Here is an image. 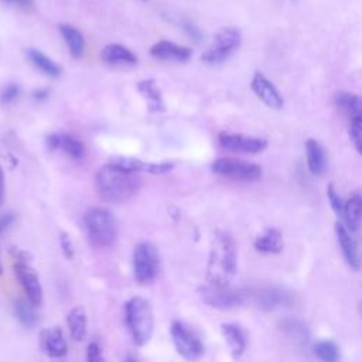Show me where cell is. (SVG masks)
<instances>
[{"label":"cell","instance_id":"1","mask_svg":"<svg viewBox=\"0 0 362 362\" xmlns=\"http://www.w3.org/2000/svg\"><path fill=\"white\" fill-rule=\"evenodd\" d=\"M238 273V250L230 233L219 230L209 246L205 280L214 286H229Z\"/></svg>","mask_w":362,"mask_h":362},{"label":"cell","instance_id":"2","mask_svg":"<svg viewBox=\"0 0 362 362\" xmlns=\"http://www.w3.org/2000/svg\"><path fill=\"white\" fill-rule=\"evenodd\" d=\"M141 187L137 173L122 170L112 164H105L95 175L98 195L109 204H123L132 199Z\"/></svg>","mask_w":362,"mask_h":362},{"label":"cell","instance_id":"3","mask_svg":"<svg viewBox=\"0 0 362 362\" xmlns=\"http://www.w3.org/2000/svg\"><path fill=\"white\" fill-rule=\"evenodd\" d=\"M124 321L136 346L146 345L154 331V317L150 303L139 296L129 298L124 304Z\"/></svg>","mask_w":362,"mask_h":362},{"label":"cell","instance_id":"4","mask_svg":"<svg viewBox=\"0 0 362 362\" xmlns=\"http://www.w3.org/2000/svg\"><path fill=\"white\" fill-rule=\"evenodd\" d=\"M83 225L89 242L96 247H107L117 239V221L113 214L102 206H93L83 215Z\"/></svg>","mask_w":362,"mask_h":362},{"label":"cell","instance_id":"5","mask_svg":"<svg viewBox=\"0 0 362 362\" xmlns=\"http://www.w3.org/2000/svg\"><path fill=\"white\" fill-rule=\"evenodd\" d=\"M160 252L151 242H139L132 255L133 276L139 284L151 283L160 273Z\"/></svg>","mask_w":362,"mask_h":362},{"label":"cell","instance_id":"6","mask_svg":"<svg viewBox=\"0 0 362 362\" xmlns=\"http://www.w3.org/2000/svg\"><path fill=\"white\" fill-rule=\"evenodd\" d=\"M242 44V33L236 27H222L214 37L209 48L201 55L205 65L223 64Z\"/></svg>","mask_w":362,"mask_h":362},{"label":"cell","instance_id":"7","mask_svg":"<svg viewBox=\"0 0 362 362\" xmlns=\"http://www.w3.org/2000/svg\"><path fill=\"white\" fill-rule=\"evenodd\" d=\"M170 334L174 348L180 356L188 361H198L204 356L205 345L189 325L175 320L171 324Z\"/></svg>","mask_w":362,"mask_h":362},{"label":"cell","instance_id":"8","mask_svg":"<svg viewBox=\"0 0 362 362\" xmlns=\"http://www.w3.org/2000/svg\"><path fill=\"white\" fill-rule=\"evenodd\" d=\"M214 174L233 180V181H256L262 177V167L252 161L221 157L211 164Z\"/></svg>","mask_w":362,"mask_h":362},{"label":"cell","instance_id":"9","mask_svg":"<svg viewBox=\"0 0 362 362\" xmlns=\"http://www.w3.org/2000/svg\"><path fill=\"white\" fill-rule=\"evenodd\" d=\"M199 297L201 300L218 310H232L242 305L246 300V296L242 290L233 288L229 286H214V284H204L199 287Z\"/></svg>","mask_w":362,"mask_h":362},{"label":"cell","instance_id":"10","mask_svg":"<svg viewBox=\"0 0 362 362\" xmlns=\"http://www.w3.org/2000/svg\"><path fill=\"white\" fill-rule=\"evenodd\" d=\"M218 143L226 150L245 154H257L267 147V140L263 137H252L232 132H221L218 134Z\"/></svg>","mask_w":362,"mask_h":362},{"label":"cell","instance_id":"11","mask_svg":"<svg viewBox=\"0 0 362 362\" xmlns=\"http://www.w3.org/2000/svg\"><path fill=\"white\" fill-rule=\"evenodd\" d=\"M14 273L20 281L28 301L38 307L42 303V287L35 270L28 264L27 259H14Z\"/></svg>","mask_w":362,"mask_h":362},{"label":"cell","instance_id":"12","mask_svg":"<svg viewBox=\"0 0 362 362\" xmlns=\"http://www.w3.org/2000/svg\"><path fill=\"white\" fill-rule=\"evenodd\" d=\"M112 165H116L122 170L130 171V173H147L153 175L167 174L174 170L175 164L171 161H163V163H147L136 157H127V156H113L107 161Z\"/></svg>","mask_w":362,"mask_h":362},{"label":"cell","instance_id":"13","mask_svg":"<svg viewBox=\"0 0 362 362\" xmlns=\"http://www.w3.org/2000/svg\"><path fill=\"white\" fill-rule=\"evenodd\" d=\"M250 88L253 93L269 107L281 109L284 105V99L274 83L260 71H256L250 81Z\"/></svg>","mask_w":362,"mask_h":362},{"label":"cell","instance_id":"14","mask_svg":"<svg viewBox=\"0 0 362 362\" xmlns=\"http://www.w3.org/2000/svg\"><path fill=\"white\" fill-rule=\"evenodd\" d=\"M335 236L339 245V249L342 252V256L346 262V264L352 270H359L361 267V257H359V247L356 243V239L354 238L352 232L348 230V228L344 225V222L337 221L335 222Z\"/></svg>","mask_w":362,"mask_h":362},{"label":"cell","instance_id":"15","mask_svg":"<svg viewBox=\"0 0 362 362\" xmlns=\"http://www.w3.org/2000/svg\"><path fill=\"white\" fill-rule=\"evenodd\" d=\"M255 303L259 308L266 311H276L286 307H290L293 298L288 291L280 287H266L260 288L255 294Z\"/></svg>","mask_w":362,"mask_h":362},{"label":"cell","instance_id":"16","mask_svg":"<svg viewBox=\"0 0 362 362\" xmlns=\"http://www.w3.org/2000/svg\"><path fill=\"white\" fill-rule=\"evenodd\" d=\"M40 348L49 358H62L68 354V344L59 327L44 328L40 332Z\"/></svg>","mask_w":362,"mask_h":362},{"label":"cell","instance_id":"17","mask_svg":"<svg viewBox=\"0 0 362 362\" xmlns=\"http://www.w3.org/2000/svg\"><path fill=\"white\" fill-rule=\"evenodd\" d=\"M150 55L157 59H161V61L187 62L192 55V49L189 47L178 45L168 40H161L151 45Z\"/></svg>","mask_w":362,"mask_h":362},{"label":"cell","instance_id":"18","mask_svg":"<svg viewBox=\"0 0 362 362\" xmlns=\"http://www.w3.org/2000/svg\"><path fill=\"white\" fill-rule=\"evenodd\" d=\"M49 150H62L72 158H83L86 154L85 144L68 133H51L47 136Z\"/></svg>","mask_w":362,"mask_h":362},{"label":"cell","instance_id":"19","mask_svg":"<svg viewBox=\"0 0 362 362\" xmlns=\"http://www.w3.org/2000/svg\"><path fill=\"white\" fill-rule=\"evenodd\" d=\"M221 332L225 342L228 344L232 358L235 359L240 358L247 348V335L245 329L240 325L233 322H222Z\"/></svg>","mask_w":362,"mask_h":362},{"label":"cell","instance_id":"20","mask_svg":"<svg viewBox=\"0 0 362 362\" xmlns=\"http://www.w3.org/2000/svg\"><path fill=\"white\" fill-rule=\"evenodd\" d=\"M100 59L112 66L117 65H134L137 64V55L122 44H107L100 51Z\"/></svg>","mask_w":362,"mask_h":362},{"label":"cell","instance_id":"21","mask_svg":"<svg viewBox=\"0 0 362 362\" xmlns=\"http://www.w3.org/2000/svg\"><path fill=\"white\" fill-rule=\"evenodd\" d=\"M305 154H307V167L310 173L315 177L322 175L327 168V153L322 144L315 139H307Z\"/></svg>","mask_w":362,"mask_h":362},{"label":"cell","instance_id":"22","mask_svg":"<svg viewBox=\"0 0 362 362\" xmlns=\"http://www.w3.org/2000/svg\"><path fill=\"white\" fill-rule=\"evenodd\" d=\"M137 90L143 96V99L147 102L150 112L161 113L165 110L164 99H163V95L160 92V88H158L156 79L148 78V79L140 81L137 83Z\"/></svg>","mask_w":362,"mask_h":362},{"label":"cell","instance_id":"23","mask_svg":"<svg viewBox=\"0 0 362 362\" xmlns=\"http://www.w3.org/2000/svg\"><path fill=\"white\" fill-rule=\"evenodd\" d=\"M283 235L277 228H267L253 242V247L260 253L276 255L283 250Z\"/></svg>","mask_w":362,"mask_h":362},{"label":"cell","instance_id":"24","mask_svg":"<svg viewBox=\"0 0 362 362\" xmlns=\"http://www.w3.org/2000/svg\"><path fill=\"white\" fill-rule=\"evenodd\" d=\"M361 205H362V198L358 191H355L346 202H344V211H342V218H344V225L348 228L349 232L356 233L361 226Z\"/></svg>","mask_w":362,"mask_h":362},{"label":"cell","instance_id":"25","mask_svg":"<svg viewBox=\"0 0 362 362\" xmlns=\"http://www.w3.org/2000/svg\"><path fill=\"white\" fill-rule=\"evenodd\" d=\"M59 28V33L68 47V51L69 54L74 57V58H79L82 57L83 51H85V38L82 35V33L71 25V24H66V23H62L58 25Z\"/></svg>","mask_w":362,"mask_h":362},{"label":"cell","instance_id":"26","mask_svg":"<svg viewBox=\"0 0 362 362\" xmlns=\"http://www.w3.org/2000/svg\"><path fill=\"white\" fill-rule=\"evenodd\" d=\"M27 58L37 69H40L42 74L51 78H58L62 74L61 65L57 64L54 59H51L48 55H45L40 49H35V48L27 49Z\"/></svg>","mask_w":362,"mask_h":362},{"label":"cell","instance_id":"27","mask_svg":"<svg viewBox=\"0 0 362 362\" xmlns=\"http://www.w3.org/2000/svg\"><path fill=\"white\" fill-rule=\"evenodd\" d=\"M334 100L337 107L348 117V120L362 117V102L358 95L351 92H338Z\"/></svg>","mask_w":362,"mask_h":362},{"label":"cell","instance_id":"28","mask_svg":"<svg viewBox=\"0 0 362 362\" xmlns=\"http://www.w3.org/2000/svg\"><path fill=\"white\" fill-rule=\"evenodd\" d=\"M86 313L85 308L78 305L74 307L66 315V324L69 334L75 341H83L86 337Z\"/></svg>","mask_w":362,"mask_h":362},{"label":"cell","instance_id":"29","mask_svg":"<svg viewBox=\"0 0 362 362\" xmlns=\"http://www.w3.org/2000/svg\"><path fill=\"white\" fill-rule=\"evenodd\" d=\"M14 314L25 328H33L38 324V314L30 301L27 303L24 300H17L14 303Z\"/></svg>","mask_w":362,"mask_h":362},{"label":"cell","instance_id":"30","mask_svg":"<svg viewBox=\"0 0 362 362\" xmlns=\"http://www.w3.org/2000/svg\"><path fill=\"white\" fill-rule=\"evenodd\" d=\"M314 355L324 362H335L339 358V349L332 341H318L313 346Z\"/></svg>","mask_w":362,"mask_h":362},{"label":"cell","instance_id":"31","mask_svg":"<svg viewBox=\"0 0 362 362\" xmlns=\"http://www.w3.org/2000/svg\"><path fill=\"white\" fill-rule=\"evenodd\" d=\"M349 140L354 144L358 154H361V134H362V117H355L349 120L348 127Z\"/></svg>","mask_w":362,"mask_h":362},{"label":"cell","instance_id":"32","mask_svg":"<svg viewBox=\"0 0 362 362\" xmlns=\"http://www.w3.org/2000/svg\"><path fill=\"white\" fill-rule=\"evenodd\" d=\"M327 198H328V202L332 208V211L335 212V215L338 218H342V211H344V201L342 198L339 197L335 185L332 182H329L327 185Z\"/></svg>","mask_w":362,"mask_h":362},{"label":"cell","instance_id":"33","mask_svg":"<svg viewBox=\"0 0 362 362\" xmlns=\"http://www.w3.org/2000/svg\"><path fill=\"white\" fill-rule=\"evenodd\" d=\"M20 86L16 83H8L0 90V100L4 103L14 102L20 96Z\"/></svg>","mask_w":362,"mask_h":362},{"label":"cell","instance_id":"34","mask_svg":"<svg viewBox=\"0 0 362 362\" xmlns=\"http://www.w3.org/2000/svg\"><path fill=\"white\" fill-rule=\"evenodd\" d=\"M59 246H61V250H62V253H64V256L66 259H72L74 257V253H75L74 243H72L71 236L66 232H62L59 235Z\"/></svg>","mask_w":362,"mask_h":362},{"label":"cell","instance_id":"35","mask_svg":"<svg viewBox=\"0 0 362 362\" xmlns=\"http://www.w3.org/2000/svg\"><path fill=\"white\" fill-rule=\"evenodd\" d=\"M86 361H89V362L103 361L102 348L96 341H92L90 344H88V346H86Z\"/></svg>","mask_w":362,"mask_h":362},{"label":"cell","instance_id":"36","mask_svg":"<svg viewBox=\"0 0 362 362\" xmlns=\"http://www.w3.org/2000/svg\"><path fill=\"white\" fill-rule=\"evenodd\" d=\"M181 27H182V30H184L192 40H195L197 42H199V41L202 40L204 34H202V31H201L194 23H191V21H188V20H182V21H181Z\"/></svg>","mask_w":362,"mask_h":362},{"label":"cell","instance_id":"37","mask_svg":"<svg viewBox=\"0 0 362 362\" xmlns=\"http://www.w3.org/2000/svg\"><path fill=\"white\" fill-rule=\"evenodd\" d=\"M49 96V89L48 88H37L33 90V98L38 102H42L45 99H48Z\"/></svg>","mask_w":362,"mask_h":362},{"label":"cell","instance_id":"38","mask_svg":"<svg viewBox=\"0 0 362 362\" xmlns=\"http://www.w3.org/2000/svg\"><path fill=\"white\" fill-rule=\"evenodd\" d=\"M14 221V216L13 214H4L1 218H0V235L8 229V226L13 223Z\"/></svg>","mask_w":362,"mask_h":362},{"label":"cell","instance_id":"39","mask_svg":"<svg viewBox=\"0 0 362 362\" xmlns=\"http://www.w3.org/2000/svg\"><path fill=\"white\" fill-rule=\"evenodd\" d=\"M4 1L13 3V4H16V6L21 7V8H25V10H28V8H31L34 6L33 0H4Z\"/></svg>","mask_w":362,"mask_h":362},{"label":"cell","instance_id":"40","mask_svg":"<svg viewBox=\"0 0 362 362\" xmlns=\"http://www.w3.org/2000/svg\"><path fill=\"white\" fill-rule=\"evenodd\" d=\"M3 199H4V173L0 167V205L3 204Z\"/></svg>","mask_w":362,"mask_h":362},{"label":"cell","instance_id":"41","mask_svg":"<svg viewBox=\"0 0 362 362\" xmlns=\"http://www.w3.org/2000/svg\"><path fill=\"white\" fill-rule=\"evenodd\" d=\"M3 273V269H1V263H0V274Z\"/></svg>","mask_w":362,"mask_h":362},{"label":"cell","instance_id":"42","mask_svg":"<svg viewBox=\"0 0 362 362\" xmlns=\"http://www.w3.org/2000/svg\"><path fill=\"white\" fill-rule=\"evenodd\" d=\"M140 1H144V3H146V1H151V0H140Z\"/></svg>","mask_w":362,"mask_h":362}]
</instances>
